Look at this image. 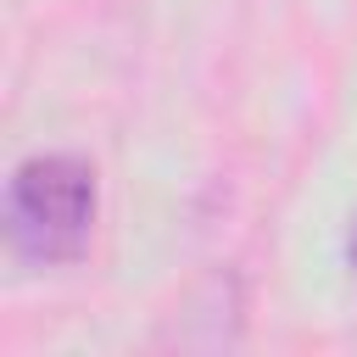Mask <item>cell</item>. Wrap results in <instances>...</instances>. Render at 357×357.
Here are the masks:
<instances>
[{"instance_id": "7a4b0ae2", "label": "cell", "mask_w": 357, "mask_h": 357, "mask_svg": "<svg viewBox=\"0 0 357 357\" xmlns=\"http://www.w3.org/2000/svg\"><path fill=\"white\" fill-rule=\"evenodd\" d=\"M351 268H357V229H351Z\"/></svg>"}, {"instance_id": "6da1fadb", "label": "cell", "mask_w": 357, "mask_h": 357, "mask_svg": "<svg viewBox=\"0 0 357 357\" xmlns=\"http://www.w3.org/2000/svg\"><path fill=\"white\" fill-rule=\"evenodd\" d=\"M95 167L84 156H28L6 184V245L28 268H61L89 251L95 234Z\"/></svg>"}]
</instances>
